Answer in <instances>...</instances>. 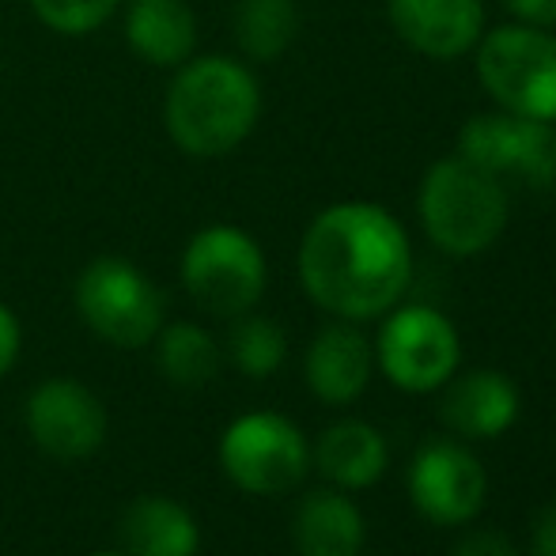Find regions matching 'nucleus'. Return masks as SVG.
I'll return each instance as SVG.
<instances>
[{
    "label": "nucleus",
    "mask_w": 556,
    "mask_h": 556,
    "mask_svg": "<svg viewBox=\"0 0 556 556\" xmlns=\"http://www.w3.org/2000/svg\"><path fill=\"white\" fill-rule=\"evenodd\" d=\"M413 277L405 227L382 205L341 201L311 220L300 242V280L323 311L364 323L402 300Z\"/></svg>",
    "instance_id": "nucleus-1"
},
{
    "label": "nucleus",
    "mask_w": 556,
    "mask_h": 556,
    "mask_svg": "<svg viewBox=\"0 0 556 556\" xmlns=\"http://www.w3.org/2000/svg\"><path fill=\"white\" fill-rule=\"evenodd\" d=\"M167 132L193 160H216L250 137L262 114V91L247 65L198 58L167 88Z\"/></svg>",
    "instance_id": "nucleus-2"
},
{
    "label": "nucleus",
    "mask_w": 556,
    "mask_h": 556,
    "mask_svg": "<svg viewBox=\"0 0 556 556\" xmlns=\"http://www.w3.org/2000/svg\"><path fill=\"white\" fill-rule=\"evenodd\" d=\"M417 205L428 239L454 257H473L489 250L507 224L504 182L462 155L432 163L420 182Z\"/></svg>",
    "instance_id": "nucleus-3"
},
{
    "label": "nucleus",
    "mask_w": 556,
    "mask_h": 556,
    "mask_svg": "<svg viewBox=\"0 0 556 556\" xmlns=\"http://www.w3.org/2000/svg\"><path fill=\"white\" fill-rule=\"evenodd\" d=\"M477 76L500 111L556 122V38L542 27L511 23L484 35Z\"/></svg>",
    "instance_id": "nucleus-4"
},
{
    "label": "nucleus",
    "mask_w": 556,
    "mask_h": 556,
    "mask_svg": "<svg viewBox=\"0 0 556 556\" xmlns=\"http://www.w3.org/2000/svg\"><path fill=\"white\" fill-rule=\"evenodd\" d=\"M182 285L208 315L239 318L265 292V254L242 227L213 224L186 247Z\"/></svg>",
    "instance_id": "nucleus-5"
},
{
    "label": "nucleus",
    "mask_w": 556,
    "mask_h": 556,
    "mask_svg": "<svg viewBox=\"0 0 556 556\" xmlns=\"http://www.w3.org/2000/svg\"><path fill=\"white\" fill-rule=\"evenodd\" d=\"M76 311L106 344L144 349L163 330V292L125 257H96L76 280Z\"/></svg>",
    "instance_id": "nucleus-6"
},
{
    "label": "nucleus",
    "mask_w": 556,
    "mask_h": 556,
    "mask_svg": "<svg viewBox=\"0 0 556 556\" xmlns=\"http://www.w3.org/2000/svg\"><path fill=\"white\" fill-rule=\"evenodd\" d=\"M220 466L235 489L254 496H280L303 481L311 446L300 428L280 413H242L220 435Z\"/></svg>",
    "instance_id": "nucleus-7"
},
{
    "label": "nucleus",
    "mask_w": 556,
    "mask_h": 556,
    "mask_svg": "<svg viewBox=\"0 0 556 556\" xmlns=\"http://www.w3.org/2000/svg\"><path fill=\"white\" fill-rule=\"evenodd\" d=\"M458 333L435 307H402L382 323L375 356L379 367L405 394H432L458 367Z\"/></svg>",
    "instance_id": "nucleus-8"
},
{
    "label": "nucleus",
    "mask_w": 556,
    "mask_h": 556,
    "mask_svg": "<svg viewBox=\"0 0 556 556\" xmlns=\"http://www.w3.org/2000/svg\"><path fill=\"white\" fill-rule=\"evenodd\" d=\"M458 155L496 178H519L538 190L556 182V129L553 122L522 114H477L462 125Z\"/></svg>",
    "instance_id": "nucleus-9"
},
{
    "label": "nucleus",
    "mask_w": 556,
    "mask_h": 556,
    "mask_svg": "<svg viewBox=\"0 0 556 556\" xmlns=\"http://www.w3.org/2000/svg\"><path fill=\"white\" fill-rule=\"evenodd\" d=\"M23 420L38 451L65 462L88 458L106 440L103 402L76 379L38 382L23 405Z\"/></svg>",
    "instance_id": "nucleus-10"
},
{
    "label": "nucleus",
    "mask_w": 556,
    "mask_h": 556,
    "mask_svg": "<svg viewBox=\"0 0 556 556\" xmlns=\"http://www.w3.org/2000/svg\"><path fill=\"white\" fill-rule=\"evenodd\" d=\"M484 466L462 443L432 440L417 451L409 466V500L435 527H462L484 504Z\"/></svg>",
    "instance_id": "nucleus-11"
},
{
    "label": "nucleus",
    "mask_w": 556,
    "mask_h": 556,
    "mask_svg": "<svg viewBox=\"0 0 556 556\" xmlns=\"http://www.w3.org/2000/svg\"><path fill=\"white\" fill-rule=\"evenodd\" d=\"M390 23L425 58H462L481 42V0H390Z\"/></svg>",
    "instance_id": "nucleus-12"
},
{
    "label": "nucleus",
    "mask_w": 556,
    "mask_h": 556,
    "mask_svg": "<svg viewBox=\"0 0 556 556\" xmlns=\"http://www.w3.org/2000/svg\"><path fill=\"white\" fill-rule=\"evenodd\" d=\"M440 417L462 440H496L519 420L522 397L515 382L500 371H466L462 379L443 382Z\"/></svg>",
    "instance_id": "nucleus-13"
},
{
    "label": "nucleus",
    "mask_w": 556,
    "mask_h": 556,
    "mask_svg": "<svg viewBox=\"0 0 556 556\" xmlns=\"http://www.w3.org/2000/svg\"><path fill=\"white\" fill-rule=\"evenodd\" d=\"M375 367V349L367 344V337L352 323H333L311 341L307 349V387L318 402L326 405H349L371 382Z\"/></svg>",
    "instance_id": "nucleus-14"
},
{
    "label": "nucleus",
    "mask_w": 556,
    "mask_h": 556,
    "mask_svg": "<svg viewBox=\"0 0 556 556\" xmlns=\"http://www.w3.org/2000/svg\"><path fill=\"white\" fill-rule=\"evenodd\" d=\"M122 545L129 556H198L201 530L178 500L137 496L122 515Z\"/></svg>",
    "instance_id": "nucleus-15"
},
{
    "label": "nucleus",
    "mask_w": 556,
    "mask_h": 556,
    "mask_svg": "<svg viewBox=\"0 0 556 556\" xmlns=\"http://www.w3.org/2000/svg\"><path fill=\"white\" fill-rule=\"evenodd\" d=\"M364 538V515L344 492L318 489L295 507L292 542L300 556H359Z\"/></svg>",
    "instance_id": "nucleus-16"
},
{
    "label": "nucleus",
    "mask_w": 556,
    "mask_h": 556,
    "mask_svg": "<svg viewBox=\"0 0 556 556\" xmlns=\"http://www.w3.org/2000/svg\"><path fill=\"white\" fill-rule=\"evenodd\" d=\"M125 38L148 65L175 68L193 53L198 23L186 0H129Z\"/></svg>",
    "instance_id": "nucleus-17"
},
{
    "label": "nucleus",
    "mask_w": 556,
    "mask_h": 556,
    "mask_svg": "<svg viewBox=\"0 0 556 556\" xmlns=\"http://www.w3.org/2000/svg\"><path fill=\"white\" fill-rule=\"evenodd\" d=\"M311 458L337 489H371L387 473V440L364 420H337L315 443Z\"/></svg>",
    "instance_id": "nucleus-18"
},
{
    "label": "nucleus",
    "mask_w": 556,
    "mask_h": 556,
    "mask_svg": "<svg viewBox=\"0 0 556 556\" xmlns=\"http://www.w3.org/2000/svg\"><path fill=\"white\" fill-rule=\"evenodd\" d=\"M155 364L178 390H201L220 371V344L198 323H170L155 333Z\"/></svg>",
    "instance_id": "nucleus-19"
},
{
    "label": "nucleus",
    "mask_w": 556,
    "mask_h": 556,
    "mask_svg": "<svg viewBox=\"0 0 556 556\" xmlns=\"http://www.w3.org/2000/svg\"><path fill=\"white\" fill-rule=\"evenodd\" d=\"M300 8L295 0H239L235 8V38L254 61H273L295 42Z\"/></svg>",
    "instance_id": "nucleus-20"
},
{
    "label": "nucleus",
    "mask_w": 556,
    "mask_h": 556,
    "mask_svg": "<svg viewBox=\"0 0 556 556\" xmlns=\"http://www.w3.org/2000/svg\"><path fill=\"white\" fill-rule=\"evenodd\" d=\"M227 356L250 379H269L288 356V337L273 318L265 315H239L227 333Z\"/></svg>",
    "instance_id": "nucleus-21"
},
{
    "label": "nucleus",
    "mask_w": 556,
    "mask_h": 556,
    "mask_svg": "<svg viewBox=\"0 0 556 556\" xmlns=\"http://www.w3.org/2000/svg\"><path fill=\"white\" fill-rule=\"evenodd\" d=\"M122 0H30L35 15L58 35H91L114 15Z\"/></svg>",
    "instance_id": "nucleus-22"
},
{
    "label": "nucleus",
    "mask_w": 556,
    "mask_h": 556,
    "mask_svg": "<svg viewBox=\"0 0 556 556\" xmlns=\"http://www.w3.org/2000/svg\"><path fill=\"white\" fill-rule=\"evenodd\" d=\"M451 556H515V545L500 530H473L462 538Z\"/></svg>",
    "instance_id": "nucleus-23"
},
{
    "label": "nucleus",
    "mask_w": 556,
    "mask_h": 556,
    "mask_svg": "<svg viewBox=\"0 0 556 556\" xmlns=\"http://www.w3.org/2000/svg\"><path fill=\"white\" fill-rule=\"evenodd\" d=\"M23 349V330H20V318L12 315V307L0 303V379L15 367Z\"/></svg>",
    "instance_id": "nucleus-24"
},
{
    "label": "nucleus",
    "mask_w": 556,
    "mask_h": 556,
    "mask_svg": "<svg viewBox=\"0 0 556 556\" xmlns=\"http://www.w3.org/2000/svg\"><path fill=\"white\" fill-rule=\"evenodd\" d=\"M504 4L527 27H542V30L556 27V0H504Z\"/></svg>",
    "instance_id": "nucleus-25"
},
{
    "label": "nucleus",
    "mask_w": 556,
    "mask_h": 556,
    "mask_svg": "<svg viewBox=\"0 0 556 556\" xmlns=\"http://www.w3.org/2000/svg\"><path fill=\"white\" fill-rule=\"evenodd\" d=\"M530 549H534V556H556V500L545 507L542 515H538Z\"/></svg>",
    "instance_id": "nucleus-26"
},
{
    "label": "nucleus",
    "mask_w": 556,
    "mask_h": 556,
    "mask_svg": "<svg viewBox=\"0 0 556 556\" xmlns=\"http://www.w3.org/2000/svg\"><path fill=\"white\" fill-rule=\"evenodd\" d=\"M91 556H129L125 549H106V553H91Z\"/></svg>",
    "instance_id": "nucleus-27"
}]
</instances>
